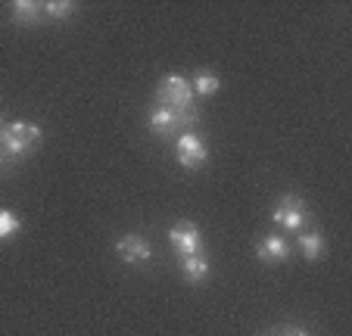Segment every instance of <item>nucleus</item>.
<instances>
[{
	"mask_svg": "<svg viewBox=\"0 0 352 336\" xmlns=\"http://www.w3.org/2000/svg\"><path fill=\"white\" fill-rule=\"evenodd\" d=\"M156 106L184 115L190 125L199 122V112H197V106H193V87L187 85V78H181V75H168V78L160 81V87H156Z\"/></svg>",
	"mask_w": 352,
	"mask_h": 336,
	"instance_id": "obj_1",
	"label": "nucleus"
},
{
	"mask_svg": "<svg viewBox=\"0 0 352 336\" xmlns=\"http://www.w3.org/2000/svg\"><path fill=\"white\" fill-rule=\"evenodd\" d=\"M0 144L7 150V156L19 159V156H28L32 150L41 146V128L32 125V122H10L0 134Z\"/></svg>",
	"mask_w": 352,
	"mask_h": 336,
	"instance_id": "obj_2",
	"label": "nucleus"
},
{
	"mask_svg": "<svg viewBox=\"0 0 352 336\" xmlns=\"http://www.w3.org/2000/svg\"><path fill=\"white\" fill-rule=\"evenodd\" d=\"M272 218L280 224V227H287V231L296 234V231H302V224H306V218H309V205H306V199H299V197H293V193H287V197L278 199Z\"/></svg>",
	"mask_w": 352,
	"mask_h": 336,
	"instance_id": "obj_3",
	"label": "nucleus"
},
{
	"mask_svg": "<svg viewBox=\"0 0 352 336\" xmlns=\"http://www.w3.org/2000/svg\"><path fill=\"white\" fill-rule=\"evenodd\" d=\"M168 243L181 258H190L199 256V249H203V234L193 221H178L175 227H168Z\"/></svg>",
	"mask_w": 352,
	"mask_h": 336,
	"instance_id": "obj_4",
	"label": "nucleus"
},
{
	"mask_svg": "<svg viewBox=\"0 0 352 336\" xmlns=\"http://www.w3.org/2000/svg\"><path fill=\"white\" fill-rule=\"evenodd\" d=\"M146 125H150V131H153V134H160V137H175L178 131L193 128L184 115H178V112H172V109H162V106H153V109H150Z\"/></svg>",
	"mask_w": 352,
	"mask_h": 336,
	"instance_id": "obj_5",
	"label": "nucleus"
},
{
	"mask_svg": "<svg viewBox=\"0 0 352 336\" xmlns=\"http://www.w3.org/2000/svg\"><path fill=\"white\" fill-rule=\"evenodd\" d=\"M175 156H178V162L184 165V168H199V165H206L209 150L193 131H184L178 137V144H175Z\"/></svg>",
	"mask_w": 352,
	"mask_h": 336,
	"instance_id": "obj_6",
	"label": "nucleus"
},
{
	"mask_svg": "<svg viewBox=\"0 0 352 336\" xmlns=\"http://www.w3.org/2000/svg\"><path fill=\"white\" fill-rule=\"evenodd\" d=\"M116 252H119V258L128 265H144L153 256V246L146 243L144 237H138V234H128V237H122L119 243H116Z\"/></svg>",
	"mask_w": 352,
	"mask_h": 336,
	"instance_id": "obj_7",
	"label": "nucleus"
},
{
	"mask_svg": "<svg viewBox=\"0 0 352 336\" xmlns=\"http://www.w3.org/2000/svg\"><path fill=\"white\" fill-rule=\"evenodd\" d=\"M256 256L262 258V262H284L287 256H290V246H287L284 237H265L259 246H256Z\"/></svg>",
	"mask_w": 352,
	"mask_h": 336,
	"instance_id": "obj_8",
	"label": "nucleus"
},
{
	"mask_svg": "<svg viewBox=\"0 0 352 336\" xmlns=\"http://www.w3.org/2000/svg\"><path fill=\"white\" fill-rule=\"evenodd\" d=\"M10 10H13L16 25H34V22H38V13H41V7L34 3V0H16Z\"/></svg>",
	"mask_w": 352,
	"mask_h": 336,
	"instance_id": "obj_9",
	"label": "nucleus"
},
{
	"mask_svg": "<svg viewBox=\"0 0 352 336\" xmlns=\"http://www.w3.org/2000/svg\"><path fill=\"white\" fill-rule=\"evenodd\" d=\"M181 268H184V277L190 280V284H199V280H206L209 277V262L206 256H190L181 262Z\"/></svg>",
	"mask_w": 352,
	"mask_h": 336,
	"instance_id": "obj_10",
	"label": "nucleus"
},
{
	"mask_svg": "<svg viewBox=\"0 0 352 336\" xmlns=\"http://www.w3.org/2000/svg\"><path fill=\"white\" fill-rule=\"evenodd\" d=\"M299 249H302L306 258H318L321 249H324V237H321L318 231H306L302 237H299Z\"/></svg>",
	"mask_w": 352,
	"mask_h": 336,
	"instance_id": "obj_11",
	"label": "nucleus"
},
{
	"mask_svg": "<svg viewBox=\"0 0 352 336\" xmlns=\"http://www.w3.org/2000/svg\"><path fill=\"white\" fill-rule=\"evenodd\" d=\"M190 87H193V93H199V97H212V93L221 87V81H219V75H212V72H199Z\"/></svg>",
	"mask_w": 352,
	"mask_h": 336,
	"instance_id": "obj_12",
	"label": "nucleus"
},
{
	"mask_svg": "<svg viewBox=\"0 0 352 336\" xmlns=\"http://www.w3.org/2000/svg\"><path fill=\"white\" fill-rule=\"evenodd\" d=\"M19 227H22V221H19V215L16 212H0V240H10V237H16L19 234Z\"/></svg>",
	"mask_w": 352,
	"mask_h": 336,
	"instance_id": "obj_13",
	"label": "nucleus"
},
{
	"mask_svg": "<svg viewBox=\"0 0 352 336\" xmlns=\"http://www.w3.org/2000/svg\"><path fill=\"white\" fill-rule=\"evenodd\" d=\"M44 10H47V16H54V19H66V16L75 10V3L72 0H50Z\"/></svg>",
	"mask_w": 352,
	"mask_h": 336,
	"instance_id": "obj_14",
	"label": "nucleus"
},
{
	"mask_svg": "<svg viewBox=\"0 0 352 336\" xmlns=\"http://www.w3.org/2000/svg\"><path fill=\"white\" fill-rule=\"evenodd\" d=\"M278 336H309V333H306V330H299V327H284Z\"/></svg>",
	"mask_w": 352,
	"mask_h": 336,
	"instance_id": "obj_15",
	"label": "nucleus"
},
{
	"mask_svg": "<svg viewBox=\"0 0 352 336\" xmlns=\"http://www.w3.org/2000/svg\"><path fill=\"white\" fill-rule=\"evenodd\" d=\"M0 162H3V159H0Z\"/></svg>",
	"mask_w": 352,
	"mask_h": 336,
	"instance_id": "obj_16",
	"label": "nucleus"
}]
</instances>
